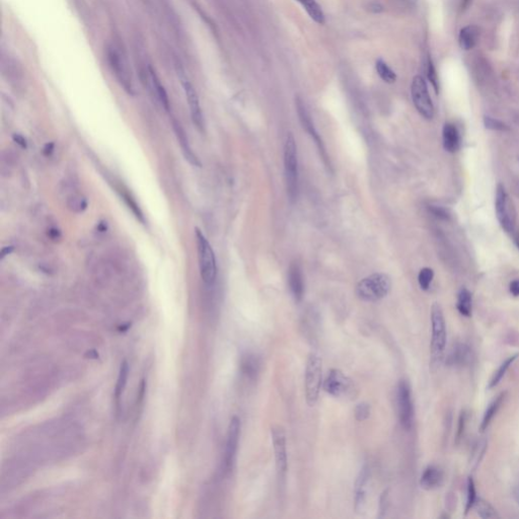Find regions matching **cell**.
<instances>
[{"label":"cell","mask_w":519,"mask_h":519,"mask_svg":"<svg viewBox=\"0 0 519 519\" xmlns=\"http://www.w3.org/2000/svg\"><path fill=\"white\" fill-rule=\"evenodd\" d=\"M53 146H54V144H53V143H50V144H47V145H46V147L44 149V152H45V154L49 155V154H50V153H51V152L53 151Z\"/></svg>","instance_id":"b9f144b4"},{"label":"cell","mask_w":519,"mask_h":519,"mask_svg":"<svg viewBox=\"0 0 519 519\" xmlns=\"http://www.w3.org/2000/svg\"><path fill=\"white\" fill-rule=\"evenodd\" d=\"M13 139H14V141H15L18 145H21L22 147H27V142H26V139H25L22 135H20V134H14V135H13Z\"/></svg>","instance_id":"ab89813d"},{"label":"cell","mask_w":519,"mask_h":519,"mask_svg":"<svg viewBox=\"0 0 519 519\" xmlns=\"http://www.w3.org/2000/svg\"><path fill=\"white\" fill-rule=\"evenodd\" d=\"M387 497H388V490L384 491L381 495V498H380V504H379V511L380 513H383L385 511V506L386 505V502H387Z\"/></svg>","instance_id":"74e56055"},{"label":"cell","mask_w":519,"mask_h":519,"mask_svg":"<svg viewBox=\"0 0 519 519\" xmlns=\"http://www.w3.org/2000/svg\"><path fill=\"white\" fill-rule=\"evenodd\" d=\"M68 208L73 211V212H82L83 210L86 209L87 207V201L83 196L80 195H75L68 200Z\"/></svg>","instance_id":"1f68e13d"},{"label":"cell","mask_w":519,"mask_h":519,"mask_svg":"<svg viewBox=\"0 0 519 519\" xmlns=\"http://www.w3.org/2000/svg\"><path fill=\"white\" fill-rule=\"evenodd\" d=\"M514 496H515V498H516V500H517V502L519 503V487L516 488L515 493H514Z\"/></svg>","instance_id":"7bdbcfd3"},{"label":"cell","mask_w":519,"mask_h":519,"mask_svg":"<svg viewBox=\"0 0 519 519\" xmlns=\"http://www.w3.org/2000/svg\"><path fill=\"white\" fill-rule=\"evenodd\" d=\"M296 1L304 7V9L306 10L311 20H313L319 25L325 24L326 22L325 14L322 10V7L316 2V0H296Z\"/></svg>","instance_id":"7402d4cb"},{"label":"cell","mask_w":519,"mask_h":519,"mask_svg":"<svg viewBox=\"0 0 519 519\" xmlns=\"http://www.w3.org/2000/svg\"><path fill=\"white\" fill-rule=\"evenodd\" d=\"M474 507L477 510V513L480 517L482 518H499V515L497 514L496 510L493 508V506L485 501L484 499H477Z\"/></svg>","instance_id":"83f0119b"},{"label":"cell","mask_w":519,"mask_h":519,"mask_svg":"<svg viewBox=\"0 0 519 519\" xmlns=\"http://www.w3.org/2000/svg\"><path fill=\"white\" fill-rule=\"evenodd\" d=\"M239 434H240V420L238 417L233 416L230 420L229 426H228V431H227V439H226V445H225V455H224V465H225V470L229 472L234 462L236 450H237V445L239 440Z\"/></svg>","instance_id":"7c38bea8"},{"label":"cell","mask_w":519,"mask_h":519,"mask_svg":"<svg viewBox=\"0 0 519 519\" xmlns=\"http://www.w3.org/2000/svg\"><path fill=\"white\" fill-rule=\"evenodd\" d=\"M514 240H515V244H516V246L518 247L519 249V234L518 235H516V236H515V239H514Z\"/></svg>","instance_id":"ee69618b"},{"label":"cell","mask_w":519,"mask_h":519,"mask_svg":"<svg viewBox=\"0 0 519 519\" xmlns=\"http://www.w3.org/2000/svg\"><path fill=\"white\" fill-rule=\"evenodd\" d=\"M495 210L498 221L506 232H513L516 223V212L512 201L509 199L504 186L499 184L496 188Z\"/></svg>","instance_id":"8992f818"},{"label":"cell","mask_w":519,"mask_h":519,"mask_svg":"<svg viewBox=\"0 0 519 519\" xmlns=\"http://www.w3.org/2000/svg\"><path fill=\"white\" fill-rule=\"evenodd\" d=\"M195 234L201 278L205 284L212 285L215 282L217 275L216 259L213 249L199 228H196Z\"/></svg>","instance_id":"5b68a950"},{"label":"cell","mask_w":519,"mask_h":519,"mask_svg":"<svg viewBox=\"0 0 519 519\" xmlns=\"http://www.w3.org/2000/svg\"><path fill=\"white\" fill-rule=\"evenodd\" d=\"M181 80H182V84L184 87L186 98L188 101L192 121L195 124V126L200 131L203 132L204 131V118H203V114H202V110L200 107V102H199L197 91L194 88V86L192 85V83L186 77L184 76L181 77Z\"/></svg>","instance_id":"5bb4252c"},{"label":"cell","mask_w":519,"mask_h":519,"mask_svg":"<svg viewBox=\"0 0 519 519\" xmlns=\"http://www.w3.org/2000/svg\"><path fill=\"white\" fill-rule=\"evenodd\" d=\"M370 470L367 466L363 467L355 481V510L361 511L365 504L366 498V486L369 481Z\"/></svg>","instance_id":"2e32d148"},{"label":"cell","mask_w":519,"mask_h":519,"mask_svg":"<svg viewBox=\"0 0 519 519\" xmlns=\"http://www.w3.org/2000/svg\"><path fill=\"white\" fill-rule=\"evenodd\" d=\"M518 355H514V356H511L509 357L508 359H506L500 366L499 368L497 369V371L494 373L492 379L490 380V383H489V388H493L495 386H497L499 384V382L501 381V379L504 377L506 371L508 370V368L512 365V363L516 360Z\"/></svg>","instance_id":"4316f807"},{"label":"cell","mask_w":519,"mask_h":519,"mask_svg":"<svg viewBox=\"0 0 519 519\" xmlns=\"http://www.w3.org/2000/svg\"><path fill=\"white\" fill-rule=\"evenodd\" d=\"M392 287V280L387 274L374 273L362 279L356 286V295L363 301H377L386 296Z\"/></svg>","instance_id":"277c9868"},{"label":"cell","mask_w":519,"mask_h":519,"mask_svg":"<svg viewBox=\"0 0 519 519\" xmlns=\"http://www.w3.org/2000/svg\"><path fill=\"white\" fill-rule=\"evenodd\" d=\"M12 251H13L12 247H5V248H3L2 251H1V259H4L6 256H8L9 254H11Z\"/></svg>","instance_id":"60d3db41"},{"label":"cell","mask_w":519,"mask_h":519,"mask_svg":"<svg viewBox=\"0 0 519 519\" xmlns=\"http://www.w3.org/2000/svg\"><path fill=\"white\" fill-rule=\"evenodd\" d=\"M484 125L487 129H490V130H494V131H508L509 130V127L503 123L502 121L498 120V119H495V118H492L490 116H485L484 117Z\"/></svg>","instance_id":"d6a6232c"},{"label":"cell","mask_w":519,"mask_h":519,"mask_svg":"<svg viewBox=\"0 0 519 519\" xmlns=\"http://www.w3.org/2000/svg\"><path fill=\"white\" fill-rule=\"evenodd\" d=\"M271 437L274 448L276 469L279 475H284L287 471V448H286V434L280 425H275L271 428Z\"/></svg>","instance_id":"30bf717a"},{"label":"cell","mask_w":519,"mask_h":519,"mask_svg":"<svg viewBox=\"0 0 519 519\" xmlns=\"http://www.w3.org/2000/svg\"><path fill=\"white\" fill-rule=\"evenodd\" d=\"M397 406L401 425L410 430L414 422V404L408 381L402 379L397 388Z\"/></svg>","instance_id":"ba28073f"},{"label":"cell","mask_w":519,"mask_h":519,"mask_svg":"<svg viewBox=\"0 0 519 519\" xmlns=\"http://www.w3.org/2000/svg\"><path fill=\"white\" fill-rule=\"evenodd\" d=\"M149 78L151 80V84H152V87L155 91L156 97L158 98V100L160 101V103L164 107V109L168 111L170 109V102H169L168 94H166L164 87L162 86V84L160 83L159 79L157 78L155 72L151 68H149Z\"/></svg>","instance_id":"cb8c5ba5"},{"label":"cell","mask_w":519,"mask_h":519,"mask_svg":"<svg viewBox=\"0 0 519 519\" xmlns=\"http://www.w3.org/2000/svg\"><path fill=\"white\" fill-rule=\"evenodd\" d=\"M472 306H473V301H472L471 292L468 289L462 288L457 295V303H456L457 310L462 316L470 317L472 314Z\"/></svg>","instance_id":"d4e9b609"},{"label":"cell","mask_w":519,"mask_h":519,"mask_svg":"<svg viewBox=\"0 0 519 519\" xmlns=\"http://www.w3.org/2000/svg\"><path fill=\"white\" fill-rule=\"evenodd\" d=\"M470 357L469 353V348H467L465 345H458L455 348H453L451 355L449 356V360L451 361L452 364H465L467 360Z\"/></svg>","instance_id":"f546056e"},{"label":"cell","mask_w":519,"mask_h":519,"mask_svg":"<svg viewBox=\"0 0 519 519\" xmlns=\"http://www.w3.org/2000/svg\"><path fill=\"white\" fill-rule=\"evenodd\" d=\"M510 292L513 296H519V279L510 283Z\"/></svg>","instance_id":"f35d334b"},{"label":"cell","mask_w":519,"mask_h":519,"mask_svg":"<svg viewBox=\"0 0 519 519\" xmlns=\"http://www.w3.org/2000/svg\"><path fill=\"white\" fill-rule=\"evenodd\" d=\"M288 283L291 294L297 302H300L304 295V281L300 265L297 262L291 263L288 270Z\"/></svg>","instance_id":"9a60e30c"},{"label":"cell","mask_w":519,"mask_h":519,"mask_svg":"<svg viewBox=\"0 0 519 519\" xmlns=\"http://www.w3.org/2000/svg\"><path fill=\"white\" fill-rule=\"evenodd\" d=\"M427 77L429 79V81L431 82L434 90L436 94L439 92V83H438V77H437V73H436V70H435V67L431 61V59L429 58L428 59V62H427Z\"/></svg>","instance_id":"d590c367"},{"label":"cell","mask_w":519,"mask_h":519,"mask_svg":"<svg viewBox=\"0 0 519 519\" xmlns=\"http://www.w3.org/2000/svg\"><path fill=\"white\" fill-rule=\"evenodd\" d=\"M371 415V407L367 403H360L354 409V416L358 422L366 421Z\"/></svg>","instance_id":"e575fe53"},{"label":"cell","mask_w":519,"mask_h":519,"mask_svg":"<svg viewBox=\"0 0 519 519\" xmlns=\"http://www.w3.org/2000/svg\"><path fill=\"white\" fill-rule=\"evenodd\" d=\"M173 127H174V131L176 133L177 139L179 141V144H180L181 149H182V152H183V154L185 156L186 160H188L189 163H191L194 166H201V162L199 161L198 157L196 156V154L192 150V147H191L190 142H189V139H188V136L186 134L185 130L181 126V124L177 120H174L173 121Z\"/></svg>","instance_id":"e0dca14e"},{"label":"cell","mask_w":519,"mask_h":519,"mask_svg":"<svg viewBox=\"0 0 519 519\" xmlns=\"http://www.w3.org/2000/svg\"><path fill=\"white\" fill-rule=\"evenodd\" d=\"M375 68L377 71V75L379 77L386 83H394L397 80V75L394 70H392L388 65L382 60L378 59L375 64Z\"/></svg>","instance_id":"f1b7e54d"},{"label":"cell","mask_w":519,"mask_h":519,"mask_svg":"<svg viewBox=\"0 0 519 519\" xmlns=\"http://www.w3.org/2000/svg\"><path fill=\"white\" fill-rule=\"evenodd\" d=\"M479 40V29L476 26H467L460 30L458 42L462 50L473 49Z\"/></svg>","instance_id":"ffe728a7"},{"label":"cell","mask_w":519,"mask_h":519,"mask_svg":"<svg viewBox=\"0 0 519 519\" xmlns=\"http://www.w3.org/2000/svg\"><path fill=\"white\" fill-rule=\"evenodd\" d=\"M505 396H506V393L500 394L489 405V407L486 410V412L484 414V418H483L482 424H481V431H485L488 428V426L490 425L491 421L493 420V418L496 416L497 412L499 411V409L502 406V404L504 402V399H505Z\"/></svg>","instance_id":"603a6c76"},{"label":"cell","mask_w":519,"mask_h":519,"mask_svg":"<svg viewBox=\"0 0 519 519\" xmlns=\"http://www.w3.org/2000/svg\"><path fill=\"white\" fill-rule=\"evenodd\" d=\"M443 147L448 152H456L460 146V137L457 128L451 123H446L442 129Z\"/></svg>","instance_id":"d6986e66"},{"label":"cell","mask_w":519,"mask_h":519,"mask_svg":"<svg viewBox=\"0 0 519 519\" xmlns=\"http://www.w3.org/2000/svg\"><path fill=\"white\" fill-rule=\"evenodd\" d=\"M434 277V272L431 268H423L418 275V282L422 290L426 291L429 289L431 282Z\"/></svg>","instance_id":"4dcf8cb0"},{"label":"cell","mask_w":519,"mask_h":519,"mask_svg":"<svg viewBox=\"0 0 519 519\" xmlns=\"http://www.w3.org/2000/svg\"><path fill=\"white\" fill-rule=\"evenodd\" d=\"M413 103L417 109L425 119H432L434 116V107L428 91V87L425 79L417 75L414 77L411 87Z\"/></svg>","instance_id":"52a82bcc"},{"label":"cell","mask_w":519,"mask_h":519,"mask_svg":"<svg viewBox=\"0 0 519 519\" xmlns=\"http://www.w3.org/2000/svg\"><path fill=\"white\" fill-rule=\"evenodd\" d=\"M128 375H129V365L127 361H123L120 367V372L116 384V390H115V397L117 400H119L125 390V386L127 384L128 380Z\"/></svg>","instance_id":"484cf974"},{"label":"cell","mask_w":519,"mask_h":519,"mask_svg":"<svg viewBox=\"0 0 519 519\" xmlns=\"http://www.w3.org/2000/svg\"><path fill=\"white\" fill-rule=\"evenodd\" d=\"M477 500V493H476V488H475V483L473 478H469L468 480V496H467V505H466V514L470 512L472 508H474V505Z\"/></svg>","instance_id":"836d02e7"},{"label":"cell","mask_w":519,"mask_h":519,"mask_svg":"<svg viewBox=\"0 0 519 519\" xmlns=\"http://www.w3.org/2000/svg\"><path fill=\"white\" fill-rule=\"evenodd\" d=\"M429 210L431 211L432 214H434L436 217H438L440 219L448 220L450 218V213L448 212L447 209H445L443 207H440V206H429Z\"/></svg>","instance_id":"8d00e7d4"},{"label":"cell","mask_w":519,"mask_h":519,"mask_svg":"<svg viewBox=\"0 0 519 519\" xmlns=\"http://www.w3.org/2000/svg\"><path fill=\"white\" fill-rule=\"evenodd\" d=\"M242 371L243 373L249 378L254 380L260 372L261 367V362L260 358L254 353H248L246 354L243 359H242Z\"/></svg>","instance_id":"44dd1931"},{"label":"cell","mask_w":519,"mask_h":519,"mask_svg":"<svg viewBox=\"0 0 519 519\" xmlns=\"http://www.w3.org/2000/svg\"><path fill=\"white\" fill-rule=\"evenodd\" d=\"M322 379H323L322 358L316 353H310L306 360L305 376H304L305 400L309 407H313L318 403L323 381Z\"/></svg>","instance_id":"3957f363"},{"label":"cell","mask_w":519,"mask_h":519,"mask_svg":"<svg viewBox=\"0 0 519 519\" xmlns=\"http://www.w3.org/2000/svg\"><path fill=\"white\" fill-rule=\"evenodd\" d=\"M431 364L437 366L443 359L447 336L444 314L437 302L431 308Z\"/></svg>","instance_id":"6da1fadb"},{"label":"cell","mask_w":519,"mask_h":519,"mask_svg":"<svg viewBox=\"0 0 519 519\" xmlns=\"http://www.w3.org/2000/svg\"><path fill=\"white\" fill-rule=\"evenodd\" d=\"M108 58L110 62L113 72L118 78L121 85L127 90L129 94H133V85L131 79V72L128 67V63L123 55L118 52L115 48H111L108 53Z\"/></svg>","instance_id":"8fae6325"},{"label":"cell","mask_w":519,"mask_h":519,"mask_svg":"<svg viewBox=\"0 0 519 519\" xmlns=\"http://www.w3.org/2000/svg\"><path fill=\"white\" fill-rule=\"evenodd\" d=\"M324 390L335 398L348 397L354 391V383L344 372L333 368L329 371L325 379Z\"/></svg>","instance_id":"9c48e42d"},{"label":"cell","mask_w":519,"mask_h":519,"mask_svg":"<svg viewBox=\"0 0 519 519\" xmlns=\"http://www.w3.org/2000/svg\"><path fill=\"white\" fill-rule=\"evenodd\" d=\"M443 482V472L436 466L427 467L420 480V485L425 490H433L441 486Z\"/></svg>","instance_id":"ac0fdd59"},{"label":"cell","mask_w":519,"mask_h":519,"mask_svg":"<svg viewBox=\"0 0 519 519\" xmlns=\"http://www.w3.org/2000/svg\"><path fill=\"white\" fill-rule=\"evenodd\" d=\"M296 109L297 113H298V116H299V120L301 122V125L303 127V129L306 130V132L310 135V137L313 139L314 143L317 144L318 149L320 150V153L323 157V160L325 161V163L328 165H330L329 163V158H328V154H327V151H326V149H325V145L322 141V139L320 138V135L318 134L316 128H314V125H313V122L310 118V115L309 113L306 110L303 102L297 98L296 99Z\"/></svg>","instance_id":"4fadbf2b"},{"label":"cell","mask_w":519,"mask_h":519,"mask_svg":"<svg viewBox=\"0 0 519 519\" xmlns=\"http://www.w3.org/2000/svg\"><path fill=\"white\" fill-rule=\"evenodd\" d=\"M284 172L287 195L291 202H295L299 192V176L296 142L291 132L288 133L284 145Z\"/></svg>","instance_id":"7a4b0ae2"}]
</instances>
